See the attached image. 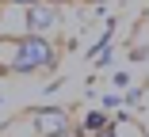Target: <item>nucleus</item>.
Returning <instances> with one entry per match:
<instances>
[{
    "mask_svg": "<svg viewBox=\"0 0 149 137\" xmlns=\"http://www.w3.org/2000/svg\"><path fill=\"white\" fill-rule=\"evenodd\" d=\"M4 72H8V69H4V61H0V76H4Z\"/></svg>",
    "mask_w": 149,
    "mask_h": 137,
    "instance_id": "8",
    "label": "nucleus"
},
{
    "mask_svg": "<svg viewBox=\"0 0 149 137\" xmlns=\"http://www.w3.org/2000/svg\"><path fill=\"white\" fill-rule=\"evenodd\" d=\"M8 4H15V8H27V4H38V0H8Z\"/></svg>",
    "mask_w": 149,
    "mask_h": 137,
    "instance_id": "6",
    "label": "nucleus"
},
{
    "mask_svg": "<svg viewBox=\"0 0 149 137\" xmlns=\"http://www.w3.org/2000/svg\"><path fill=\"white\" fill-rule=\"evenodd\" d=\"M0 4H8V0H0Z\"/></svg>",
    "mask_w": 149,
    "mask_h": 137,
    "instance_id": "10",
    "label": "nucleus"
},
{
    "mask_svg": "<svg viewBox=\"0 0 149 137\" xmlns=\"http://www.w3.org/2000/svg\"><path fill=\"white\" fill-rule=\"evenodd\" d=\"M23 19H27V34H46L61 23V8L54 0H38V4H27L23 8Z\"/></svg>",
    "mask_w": 149,
    "mask_h": 137,
    "instance_id": "2",
    "label": "nucleus"
},
{
    "mask_svg": "<svg viewBox=\"0 0 149 137\" xmlns=\"http://www.w3.org/2000/svg\"><path fill=\"white\" fill-rule=\"evenodd\" d=\"M0 61L15 76H31V72H50L57 69L61 53L46 34H19V38H4L0 42Z\"/></svg>",
    "mask_w": 149,
    "mask_h": 137,
    "instance_id": "1",
    "label": "nucleus"
},
{
    "mask_svg": "<svg viewBox=\"0 0 149 137\" xmlns=\"http://www.w3.org/2000/svg\"><path fill=\"white\" fill-rule=\"evenodd\" d=\"M88 4H103V0H88Z\"/></svg>",
    "mask_w": 149,
    "mask_h": 137,
    "instance_id": "9",
    "label": "nucleus"
},
{
    "mask_svg": "<svg viewBox=\"0 0 149 137\" xmlns=\"http://www.w3.org/2000/svg\"><path fill=\"white\" fill-rule=\"evenodd\" d=\"M31 126H35L38 137H50V133H69L73 118H69V111H61V107H42V111H35Z\"/></svg>",
    "mask_w": 149,
    "mask_h": 137,
    "instance_id": "3",
    "label": "nucleus"
},
{
    "mask_svg": "<svg viewBox=\"0 0 149 137\" xmlns=\"http://www.w3.org/2000/svg\"><path fill=\"white\" fill-rule=\"evenodd\" d=\"M103 126H111V122H107V114H103V111H92V114H84L80 133H96V129H103Z\"/></svg>",
    "mask_w": 149,
    "mask_h": 137,
    "instance_id": "4",
    "label": "nucleus"
},
{
    "mask_svg": "<svg viewBox=\"0 0 149 137\" xmlns=\"http://www.w3.org/2000/svg\"><path fill=\"white\" fill-rule=\"evenodd\" d=\"M50 137H77V129H69V133H50Z\"/></svg>",
    "mask_w": 149,
    "mask_h": 137,
    "instance_id": "7",
    "label": "nucleus"
},
{
    "mask_svg": "<svg viewBox=\"0 0 149 137\" xmlns=\"http://www.w3.org/2000/svg\"><path fill=\"white\" fill-rule=\"evenodd\" d=\"M88 137H118V129H115V126H103V129H96V133H88Z\"/></svg>",
    "mask_w": 149,
    "mask_h": 137,
    "instance_id": "5",
    "label": "nucleus"
}]
</instances>
